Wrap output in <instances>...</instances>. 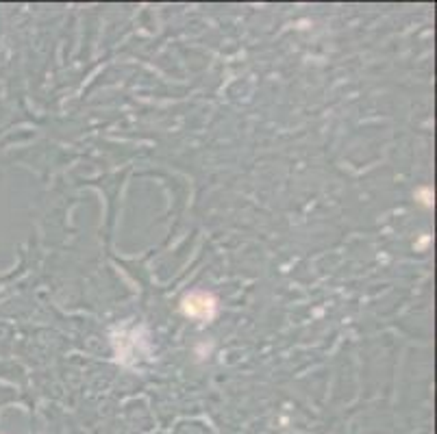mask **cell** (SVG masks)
Listing matches in <instances>:
<instances>
[{
  "instance_id": "1",
  "label": "cell",
  "mask_w": 437,
  "mask_h": 434,
  "mask_svg": "<svg viewBox=\"0 0 437 434\" xmlns=\"http://www.w3.org/2000/svg\"><path fill=\"white\" fill-rule=\"evenodd\" d=\"M180 311L185 317L196 321H211L218 315V297L209 291L194 289L183 295L180 300Z\"/></svg>"
},
{
  "instance_id": "2",
  "label": "cell",
  "mask_w": 437,
  "mask_h": 434,
  "mask_svg": "<svg viewBox=\"0 0 437 434\" xmlns=\"http://www.w3.org/2000/svg\"><path fill=\"white\" fill-rule=\"evenodd\" d=\"M433 200H435V193H433V189L431 187H420L418 191H415V202L418 204H422L424 209H433Z\"/></svg>"
}]
</instances>
